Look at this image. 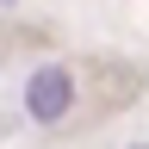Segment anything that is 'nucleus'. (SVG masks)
I'll return each mask as SVG.
<instances>
[{"label":"nucleus","mask_w":149,"mask_h":149,"mask_svg":"<svg viewBox=\"0 0 149 149\" xmlns=\"http://www.w3.org/2000/svg\"><path fill=\"white\" fill-rule=\"evenodd\" d=\"M68 106H74V74L56 68V62H44V68L25 81V112H31L37 124H56Z\"/></svg>","instance_id":"f257e3e1"},{"label":"nucleus","mask_w":149,"mask_h":149,"mask_svg":"<svg viewBox=\"0 0 149 149\" xmlns=\"http://www.w3.org/2000/svg\"><path fill=\"white\" fill-rule=\"evenodd\" d=\"M143 149H149V143H143Z\"/></svg>","instance_id":"f03ea898"}]
</instances>
